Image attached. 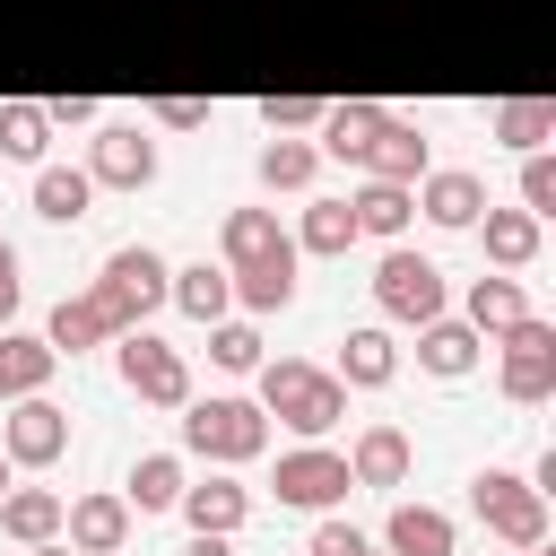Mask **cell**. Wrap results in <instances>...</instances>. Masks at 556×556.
Wrapping results in <instances>:
<instances>
[{
    "instance_id": "obj_11",
    "label": "cell",
    "mask_w": 556,
    "mask_h": 556,
    "mask_svg": "<svg viewBox=\"0 0 556 556\" xmlns=\"http://www.w3.org/2000/svg\"><path fill=\"white\" fill-rule=\"evenodd\" d=\"M61 539H70L78 556H122V547H130V504H122V486L70 495V504H61Z\"/></svg>"
},
{
    "instance_id": "obj_24",
    "label": "cell",
    "mask_w": 556,
    "mask_h": 556,
    "mask_svg": "<svg viewBox=\"0 0 556 556\" xmlns=\"http://www.w3.org/2000/svg\"><path fill=\"white\" fill-rule=\"evenodd\" d=\"M391 374H400V348H391L382 321H365V330L339 339V382H348V391H382Z\"/></svg>"
},
{
    "instance_id": "obj_17",
    "label": "cell",
    "mask_w": 556,
    "mask_h": 556,
    "mask_svg": "<svg viewBox=\"0 0 556 556\" xmlns=\"http://www.w3.org/2000/svg\"><path fill=\"white\" fill-rule=\"evenodd\" d=\"M382 547H391V556H452L460 530H452L443 504H391V513H382Z\"/></svg>"
},
{
    "instance_id": "obj_32",
    "label": "cell",
    "mask_w": 556,
    "mask_h": 556,
    "mask_svg": "<svg viewBox=\"0 0 556 556\" xmlns=\"http://www.w3.org/2000/svg\"><path fill=\"white\" fill-rule=\"evenodd\" d=\"M43 339H52V356H78V348H104V339H113V321H104V304H96V295H61V304H52V321H43Z\"/></svg>"
},
{
    "instance_id": "obj_8",
    "label": "cell",
    "mask_w": 556,
    "mask_h": 556,
    "mask_svg": "<svg viewBox=\"0 0 556 556\" xmlns=\"http://www.w3.org/2000/svg\"><path fill=\"white\" fill-rule=\"evenodd\" d=\"M113 365H122V382H130L148 408H182V400H191V365H182V348H165L148 321L113 339Z\"/></svg>"
},
{
    "instance_id": "obj_10",
    "label": "cell",
    "mask_w": 556,
    "mask_h": 556,
    "mask_svg": "<svg viewBox=\"0 0 556 556\" xmlns=\"http://www.w3.org/2000/svg\"><path fill=\"white\" fill-rule=\"evenodd\" d=\"M0 452H9V469H52V460L70 452V408H52L43 391L9 400V417H0Z\"/></svg>"
},
{
    "instance_id": "obj_39",
    "label": "cell",
    "mask_w": 556,
    "mask_h": 556,
    "mask_svg": "<svg viewBox=\"0 0 556 556\" xmlns=\"http://www.w3.org/2000/svg\"><path fill=\"white\" fill-rule=\"evenodd\" d=\"M148 122H156V130H200V122H208V104H200V96H156V113H148Z\"/></svg>"
},
{
    "instance_id": "obj_16",
    "label": "cell",
    "mask_w": 556,
    "mask_h": 556,
    "mask_svg": "<svg viewBox=\"0 0 556 556\" xmlns=\"http://www.w3.org/2000/svg\"><path fill=\"white\" fill-rule=\"evenodd\" d=\"M174 513H182L191 530H226V539H235V530H243V513H252V486H243L235 469H217V478L182 486V495H174Z\"/></svg>"
},
{
    "instance_id": "obj_14",
    "label": "cell",
    "mask_w": 556,
    "mask_h": 556,
    "mask_svg": "<svg viewBox=\"0 0 556 556\" xmlns=\"http://www.w3.org/2000/svg\"><path fill=\"white\" fill-rule=\"evenodd\" d=\"M348 208H356V235L400 243V235H408V217H417V182H382V174H365V182L348 191Z\"/></svg>"
},
{
    "instance_id": "obj_31",
    "label": "cell",
    "mask_w": 556,
    "mask_h": 556,
    "mask_svg": "<svg viewBox=\"0 0 556 556\" xmlns=\"http://www.w3.org/2000/svg\"><path fill=\"white\" fill-rule=\"evenodd\" d=\"M348 243H365V235H356V208H348V200H304L295 252H313V261H339Z\"/></svg>"
},
{
    "instance_id": "obj_19",
    "label": "cell",
    "mask_w": 556,
    "mask_h": 556,
    "mask_svg": "<svg viewBox=\"0 0 556 556\" xmlns=\"http://www.w3.org/2000/svg\"><path fill=\"white\" fill-rule=\"evenodd\" d=\"M408 460H417V452H408L400 426H365V434L348 443V478H356V486H382V495L408 486Z\"/></svg>"
},
{
    "instance_id": "obj_45",
    "label": "cell",
    "mask_w": 556,
    "mask_h": 556,
    "mask_svg": "<svg viewBox=\"0 0 556 556\" xmlns=\"http://www.w3.org/2000/svg\"><path fill=\"white\" fill-rule=\"evenodd\" d=\"M513 556H547V547H513Z\"/></svg>"
},
{
    "instance_id": "obj_3",
    "label": "cell",
    "mask_w": 556,
    "mask_h": 556,
    "mask_svg": "<svg viewBox=\"0 0 556 556\" xmlns=\"http://www.w3.org/2000/svg\"><path fill=\"white\" fill-rule=\"evenodd\" d=\"M469 513L504 539V547H547V486L530 469H478L469 478Z\"/></svg>"
},
{
    "instance_id": "obj_7",
    "label": "cell",
    "mask_w": 556,
    "mask_h": 556,
    "mask_svg": "<svg viewBox=\"0 0 556 556\" xmlns=\"http://www.w3.org/2000/svg\"><path fill=\"white\" fill-rule=\"evenodd\" d=\"M348 452H330V443H295V452H278V478H269V495L287 504V513H339L348 504Z\"/></svg>"
},
{
    "instance_id": "obj_43",
    "label": "cell",
    "mask_w": 556,
    "mask_h": 556,
    "mask_svg": "<svg viewBox=\"0 0 556 556\" xmlns=\"http://www.w3.org/2000/svg\"><path fill=\"white\" fill-rule=\"evenodd\" d=\"M26 556H78V547H70V539H43V547H26Z\"/></svg>"
},
{
    "instance_id": "obj_12",
    "label": "cell",
    "mask_w": 556,
    "mask_h": 556,
    "mask_svg": "<svg viewBox=\"0 0 556 556\" xmlns=\"http://www.w3.org/2000/svg\"><path fill=\"white\" fill-rule=\"evenodd\" d=\"M356 165H365V174H382V182H417V174L434 165V148H426V130H417V122H400V113H382Z\"/></svg>"
},
{
    "instance_id": "obj_30",
    "label": "cell",
    "mask_w": 556,
    "mask_h": 556,
    "mask_svg": "<svg viewBox=\"0 0 556 556\" xmlns=\"http://www.w3.org/2000/svg\"><path fill=\"white\" fill-rule=\"evenodd\" d=\"M486 130H495L504 148H521V156H530V148H547V139H556V104H547V96H504V104L486 113Z\"/></svg>"
},
{
    "instance_id": "obj_13",
    "label": "cell",
    "mask_w": 556,
    "mask_h": 556,
    "mask_svg": "<svg viewBox=\"0 0 556 556\" xmlns=\"http://www.w3.org/2000/svg\"><path fill=\"white\" fill-rule=\"evenodd\" d=\"M478 208H486V182L478 174H460V165H426L417 174V217H434V226H478Z\"/></svg>"
},
{
    "instance_id": "obj_27",
    "label": "cell",
    "mask_w": 556,
    "mask_h": 556,
    "mask_svg": "<svg viewBox=\"0 0 556 556\" xmlns=\"http://www.w3.org/2000/svg\"><path fill=\"white\" fill-rule=\"evenodd\" d=\"M374 122H382V104H365V96L321 104V122H313L321 139H313V148H321V156H339V165H356V156H365V139H374Z\"/></svg>"
},
{
    "instance_id": "obj_9",
    "label": "cell",
    "mask_w": 556,
    "mask_h": 556,
    "mask_svg": "<svg viewBox=\"0 0 556 556\" xmlns=\"http://www.w3.org/2000/svg\"><path fill=\"white\" fill-rule=\"evenodd\" d=\"M87 182H96V191H148V182H156V139H148V122H104V130L87 139Z\"/></svg>"
},
{
    "instance_id": "obj_26",
    "label": "cell",
    "mask_w": 556,
    "mask_h": 556,
    "mask_svg": "<svg viewBox=\"0 0 556 556\" xmlns=\"http://www.w3.org/2000/svg\"><path fill=\"white\" fill-rule=\"evenodd\" d=\"M182 486H191V478H182V452H139L130 478H122V504H130V513H174Z\"/></svg>"
},
{
    "instance_id": "obj_2",
    "label": "cell",
    "mask_w": 556,
    "mask_h": 556,
    "mask_svg": "<svg viewBox=\"0 0 556 556\" xmlns=\"http://www.w3.org/2000/svg\"><path fill=\"white\" fill-rule=\"evenodd\" d=\"M182 452H200L208 469H243L269 452V408L243 400V391H217V400H182Z\"/></svg>"
},
{
    "instance_id": "obj_38",
    "label": "cell",
    "mask_w": 556,
    "mask_h": 556,
    "mask_svg": "<svg viewBox=\"0 0 556 556\" xmlns=\"http://www.w3.org/2000/svg\"><path fill=\"white\" fill-rule=\"evenodd\" d=\"M321 96H261V130H313Z\"/></svg>"
},
{
    "instance_id": "obj_6",
    "label": "cell",
    "mask_w": 556,
    "mask_h": 556,
    "mask_svg": "<svg viewBox=\"0 0 556 556\" xmlns=\"http://www.w3.org/2000/svg\"><path fill=\"white\" fill-rule=\"evenodd\" d=\"M443 295H452V287H443V269H434L426 252L382 243V261H374V304H382L391 321H408V330H417V321H434V313H443Z\"/></svg>"
},
{
    "instance_id": "obj_21",
    "label": "cell",
    "mask_w": 556,
    "mask_h": 556,
    "mask_svg": "<svg viewBox=\"0 0 556 556\" xmlns=\"http://www.w3.org/2000/svg\"><path fill=\"white\" fill-rule=\"evenodd\" d=\"M530 313V295H521V269H495V278H469V304H460V321L478 330V339H504L513 321Z\"/></svg>"
},
{
    "instance_id": "obj_29",
    "label": "cell",
    "mask_w": 556,
    "mask_h": 556,
    "mask_svg": "<svg viewBox=\"0 0 556 556\" xmlns=\"http://www.w3.org/2000/svg\"><path fill=\"white\" fill-rule=\"evenodd\" d=\"M0 530H9L17 547L61 539V495H52V486H9V495H0Z\"/></svg>"
},
{
    "instance_id": "obj_4",
    "label": "cell",
    "mask_w": 556,
    "mask_h": 556,
    "mask_svg": "<svg viewBox=\"0 0 556 556\" xmlns=\"http://www.w3.org/2000/svg\"><path fill=\"white\" fill-rule=\"evenodd\" d=\"M165 278H174V269H165V252L122 243V252H104V269H96V287H87V295L104 304V321H113V339H122V330H139V321L165 304Z\"/></svg>"
},
{
    "instance_id": "obj_36",
    "label": "cell",
    "mask_w": 556,
    "mask_h": 556,
    "mask_svg": "<svg viewBox=\"0 0 556 556\" xmlns=\"http://www.w3.org/2000/svg\"><path fill=\"white\" fill-rule=\"evenodd\" d=\"M521 208H530L539 226L556 217V156H547V148H530V156H521Z\"/></svg>"
},
{
    "instance_id": "obj_44",
    "label": "cell",
    "mask_w": 556,
    "mask_h": 556,
    "mask_svg": "<svg viewBox=\"0 0 556 556\" xmlns=\"http://www.w3.org/2000/svg\"><path fill=\"white\" fill-rule=\"evenodd\" d=\"M9 486H17V469H9V452H0V495H9Z\"/></svg>"
},
{
    "instance_id": "obj_25",
    "label": "cell",
    "mask_w": 556,
    "mask_h": 556,
    "mask_svg": "<svg viewBox=\"0 0 556 556\" xmlns=\"http://www.w3.org/2000/svg\"><path fill=\"white\" fill-rule=\"evenodd\" d=\"M478 235H486V261H495V269H530V261H539V217H530V208H495V200H486V208H478Z\"/></svg>"
},
{
    "instance_id": "obj_5",
    "label": "cell",
    "mask_w": 556,
    "mask_h": 556,
    "mask_svg": "<svg viewBox=\"0 0 556 556\" xmlns=\"http://www.w3.org/2000/svg\"><path fill=\"white\" fill-rule=\"evenodd\" d=\"M495 391H504L513 408H539V400L556 391V321L521 313V321L495 339Z\"/></svg>"
},
{
    "instance_id": "obj_37",
    "label": "cell",
    "mask_w": 556,
    "mask_h": 556,
    "mask_svg": "<svg viewBox=\"0 0 556 556\" xmlns=\"http://www.w3.org/2000/svg\"><path fill=\"white\" fill-rule=\"evenodd\" d=\"M365 547H374V539H365L356 521H339V513H321L313 539H304V556H365Z\"/></svg>"
},
{
    "instance_id": "obj_41",
    "label": "cell",
    "mask_w": 556,
    "mask_h": 556,
    "mask_svg": "<svg viewBox=\"0 0 556 556\" xmlns=\"http://www.w3.org/2000/svg\"><path fill=\"white\" fill-rule=\"evenodd\" d=\"M43 113H52V130H70V122H96V96H52Z\"/></svg>"
},
{
    "instance_id": "obj_42",
    "label": "cell",
    "mask_w": 556,
    "mask_h": 556,
    "mask_svg": "<svg viewBox=\"0 0 556 556\" xmlns=\"http://www.w3.org/2000/svg\"><path fill=\"white\" fill-rule=\"evenodd\" d=\"M182 556H235V539H226V530H191V547H182Z\"/></svg>"
},
{
    "instance_id": "obj_23",
    "label": "cell",
    "mask_w": 556,
    "mask_h": 556,
    "mask_svg": "<svg viewBox=\"0 0 556 556\" xmlns=\"http://www.w3.org/2000/svg\"><path fill=\"white\" fill-rule=\"evenodd\" d=\"M217 252H226V269H235V261H269V252H295V235L278 226V208H226V226H217Z\"/></svg>"
},
{
    "instance_id": "obj_15",
    "label": "cell",
    "mask_w": 556,
    "mask_h": 556,
    "mask_svg": "<svg viewBox=\"0 0 556 556\" xmlns=\"http://www.w3.org/2000/svg\"><path fill=\"white\" fill-rule=\"evenodd\" d=\"M478 356H486V339H478L469 321H452V313L417 321V365H426L434 382H460V374H478Z\"/></svg>"
},
{
    "instance_id": "obj_33",
    "label": "cell",
    "mask_w": 556,
    "mask_h": 556,
    "mask_svg": "<svg viewBox=\"0 0 556 556\" xmlns=\"http://www.w3.org/2000/svg\"><path fill=\"white\" fill-rule=\"evenodd\" d=\"M313 174H321V148L295 139V130H269V148H261V182H269V191H304Z\"/></svg>"
},
{
    "instance_id": "obj_22",
    "label": "cell",
    "mask_w": 556,
    "mask_h": 556,
    "mask_svg": "<svg viewBox=\"0 0 556 556\" xmlns=\"http://www.w3.org/2000/svg\"><path fill=\"white\" fill-rule=\"evenodd\" d=\"M52 365H61V356H52V339H43V330H9V321H0V400L43 391V382H52Z\"/></svg>"
},
{
    "instance_id": "obj_18",
    "label": "cell",
    "mask_w": 556,
    "mask_h": 556,
    "mask_svg": "<svg viewBox=\"0 0 556 556\" xmlns=\"http://www.w3.org/2000/svg\"><path fill=\"white\" fill-rule=\"evenodd\" d=\"M295 261H304V252H269V261H235V269H226V287H235V304H243V313H287V304H295Z\"/></svg>"
},
{
    "instance_id": "obj_40",
    "label": "cell",
    "mask_w": 556,
    "mask_h": 556,
    "mask_svg": "<svg viewBox=\"0 0 556 556\" xmlns=\"http://www.w3.org/2000/svg\"><path fill=\"white\" fill-rule=\"evenodd\" d=\"M17 295H26V278H17V243L0 235V321L17 313Z\"/></svg>"
},
{
    "instance_id": "obj_34",
    "label": "cell",
    "mask_w": 556,
    "mask_h": 556,
    "mask_svg": "<svg viewBox=\"0 0 556 556\" xmlns=\"http://www.w3.org/2000/svg\"><path fill=\"white\" fill-rule=\"evenodd\" d=\"M43 148H52V113L43 104H0V156L9 165H43Z\"/></svg>"
},
{
    "instance_id": "obj_28",
    "label": "cell",
    "mask_w": 556,
    "mask_h": 556,
    "mask_svg": "<svg viewBox=\"0 0 556 556\" xmlns=\"http://www.w3.org/2000/svg\"><path fill=\"white\" fill-rule=\"evenodd\" d=\"M96 208V182H87V165H35V217H52V226H78Z\"/></svg>"
},
{
    "instance_id": "obj_46",
    "label": "cell",
    "mask_w": 556,
    "mask_h": 556,
    "mask_svg": "<svg viewBox=\"0 0 556 556\" xmlns=\"http://www.w3.org/2000/svg\"><path fill=\"white\" fill-rule=\"evenodd\" d=\"M365 556H391V547H365Z\"/></svg>"
},
{
    "instance_id": "obj_1",
    "label": "cell",
    "mask_w": 556,
    "mask_h": 556,
    "mask_svg": "<svg viewBox=\"0 0 556 556\" xmlns=\"http://www.w3.org/2000/svg\"><path fill=\"white\" fill-rule=\"evenodd\" d=\"M252 374H261V391H252V400H261L287 434H304V443H321V434L348 417V382H339V374H321V365H304V356H261Z\"/></svg>"
},
{
    "instance_id": "obj_35",
    "label": "cell",
    "mask_w": 556,
    "mask_h": 556,
    "mask_svg": "<svg viewBox=\"0 0 556 556\" xmlns=\"http://www.w3.org/2000/svg\"><path fill=\"white\" fill-rule=\"evenodd\" d=\"M208 365H217V374H252V365H261V330L235 321V313L208 321Z\"/></svg>"
},
{
    "instance_id": "obj_20",
    "label": "cell",
    "mask_w": 556,
    "mask_h": 556,
    "mask_svg": "<svg viewBox=\"0 0 556 556\" xmlns=\"http://www.w3.org/2000/svg\"><path fill=\"white\" fill-rule=\"evenodd\" d=\"M165 304H174V313H191L200 330H208V321H226V313H235L226 261H191V269H174V278H165Z\"/></svg>"
}]
</instances>
